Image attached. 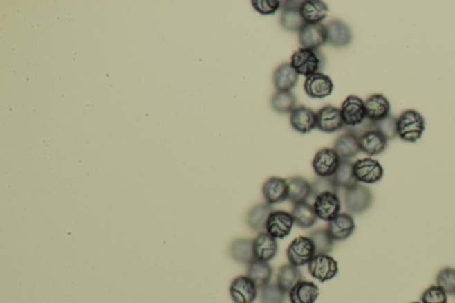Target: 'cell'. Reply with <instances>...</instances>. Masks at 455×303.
Returning <instances> with one entry per match:
<instances>
[{
	"label": "cell",
	"instance_id": "6da1fadb",
	"mask_svg": "<svg viewBox=\"0 0 455 303\" xmlns=\"http://www.w3.org/2000/svg\"><path fill=\"white\" fill-rule=\"evenodd\" d=\"M398 136L407 143H416L425 130V120L418 111L407 109L398 118Z\"/></svg>",
	"mask_w": 455,
	"mask_h": 303
},
{
	"label": "cell",
	"instance_id": "7a4b0ae2",
	"mask_svg": "<svg viewBox=\"0 0 455 303\" xmlns=\"http://www.w3.org/2000/svg\"><path fill=\"white\" fill-rule=\"evenodd\" d=\"M373 196L369 187L357 183L345 190V208L352 214H361L372 205Z\"/></svg>",
	"mask_w": 455,
	"mask_h": 303
},
{
	"label": "cell",
	"instance_id": "3957f363",
	"mask_svg": "<svg viewBox=\"0 0 455 303\" xmlns=\"http://www.w3.org/2000/svg\"><path fill=\"white\" fill-rule=\"evenodd\" d=\"M291 65L296 73L308 77L319 73V71L323 67V59L317 51L300 48L292 55Z\"/></svg>",
	"mask_w": 455,
	"mask_h": 303
},
{
	"label": "cell",
	"instance_id": "277c9868",
	"mask_svg": "<svg viewBox=\"0 0 455 303\" xmlns=\"http://www.w3.org/2000/svg\"><path fill=\"white\" fill-rule=\"evenodd\" d=\"M286 255L290 264L296 267L308 264L315 255V246L308 237L299 236L290 244Z\"/></svg>",
	"mask_w": 455,
	"mask_h": 303
},
{
	"label": "cell",
	"instance_id": "5b68a950",
	"mask_svg": "<svg viewBox=\"0 0 455 303\" xmlns=\"http://www.w3.org/2000/svg\"><path fill=\"white\" fill-rule=\"evenodd\" d=\"M308 273L324 283L335 279L339 273L338 262L329 255H316L308 264Z\"/></svg>",
	"mask_w": 455,
	"mask_h": 303
},
{
	"label": "cell",
	"instance_id": "8992f818",
	"mask_svg": "<svg viewBox=\"0 0 455 303\" xmlns=\"http://www.w3.org/2000/svg\"><path fill=\"white\" fill-rule=\"evenodd\" d=\"M341 111L345 126L351 129L361 126L367 118L364 102L358 96H348L342 102Z\"/></svg>",
	"mask_w": 455,
	"mask_h": 303
},
{
	"label": "cell",
	"instance_id": "52a82bcc",
	"mask_svg": "<svg viewBox=\"0 0 455 303\" xmlns=\"http://www.w3.org/2000/svg\"><path fill=\"white\" fill-rule=\"evenodd\" d=\"M341 158L333 149L324 148L315 155L313 167L319 177H332L337 171Z\"/></svg>",
	"mask_w": 455,
	"mask_h": 303
},
{
	"label": "cell",
	"instance_id": "ba28073f",
	"mask_svg": "<svg viewBox=\"0 0 455 303\" xmlns=\"http://www.w3.org/2000/svg\"><path fill=\"white\" fill-rule=\"evenodd\" d=\"M354 174L358 183L373 184L382 179L384 170L378 161L367 158L355 162Z\"/></svg>",
	"mask_w": 455,
	"mask_h": 303
},
{
	"label": "cell",
	"instance_id": "9c48e42d",
	"mask_svg": "<svg viewBox=\"0 0 455 303\" xmlns=\"http://www.w3.org/2000/svg\"><path fill=\"white\" fill-rule=\"evenodd\" d=\"M230 295L235 303H254L258 288L248 276H239L230 284Z\"/></svg>",
	"mask_w": 455,
	"mask_h": 303
},
{
	"label": "cell",
	"instance_id": "30bf717a",
	"mask_svg": "<svg viewBox=\"0 0 455 303\" xmlns=\"http://www.w3.org/2000/svg\"><path fill=\"white\" fill-rule=\"evenodd\" d=\"M295 221L288 212L277 210L271 212L267 221L266 232L275 239H285L294 227Z\"/></svg>",
	"mask_w": 455,
	"mask_h": 303
},
{
	"label": "cell",
	"instance_id": "8fae6325",
	"mask_svg": "<svg viewBox=\"0 0 455 303\" xmlns=\"http://www.w3.org/2000/svg\"><path fill=\"white\" fill-rule=\"evenodd\" d=\"M299 42L302 48L317 51L327 43L325 25L321 24H306L299 31Z\"/></svg>",
	"mask_w": 455,
	"mask_h": 303
},
{
	"label": "cell",
	"instance_id": "7c38bea8",
	"mask_svg": "<svg viewBox=\"0 0 455 303\" xmlns=\"http://www.w3.org/2000/svg\"><path fill=\"white\" fill-rule=\"evenodd\" d=\"M313 208L317 218L328 223L340 214L341 201L338 194L332 192L323 193L315 198Z\"/></svg>",
	"mask_w": 455,
	"mask_h": 303
},
{
	"label": "cell",
	"instance_id": "4fadbf2b",
	"mask_svg": "<svg viewBox=\"0 0 455 303\" xmlns=\"http://www.w3.org/2000/svg\"><path fill=\"white\" fill-rule=\"evenodd\" d=\"M317 128L321 132L331 134L337 132L345 126L342 118L341 109L331 105L320 109L317 113Z\"/></svg>",
	"mask_w": 455,
	"mask_h": 303
},
{
	"label": "cell",
	"instance_id": "5bb4252c",
	"mask_svg": "<svg viewBox=\"0 0 455 303\" xmlns=\"http://www.w3.org/2000/svg\"><path fill=\"white\" fill-rule=\"evenodd\" d=\"M301 1H285L281 5L283 12L280 17V24L284 30L291 33H299L304 27V19L302 18L300 8Z\"/></svg>",
	"mask_w": 455,
	"mask_h": 303
},
{
	"label": "cell",
	"instance_id": "9a60e30c",
	"mask_svg": "<svg viewBox=\"0 0 455 303\" xmlns=\"http://www.w3.org/2000/svg\"><path fill=\"white\" fill-rule=\"evenodd\" d=\"M326 230L333 241H344L354 233L356 224L352 215L342 212L328 221Z\"/></svg>",
	"mask_w": 455,
	"mask_h": 303
},
{
	"label": "cell",
	"instance_id": "2e32d148",
	"mask_svg": "<svg viewBox=\"0 0 455 303\" xmlns=\"http://www.w3.org/2000/svg\"><path fill=\"white\" fill-rule=\"evenodd\" d=\"M304 90L311 98L323 99L332 95L333 83L330 77L317 73L307 77L304 82Z\"/></svg>",
	"mask_w": 455,
	"mask_h": 303
},
{
	"label": "cell",
	"instance_id": "e0dca14e",
	"mask_svg": "<svg viewBox=\"0 0 455 303\" xmlns=\"http://www.w3.org/2000/svg\"><path fill=\"white\" fill-rule=\"evenodd\" d=\"M326 30V40L330 45L335 48H345L352 42V33L347 24L344 21L332 20L325 25Z\"/></svg>",
	"mask_w": 455,
	"mask_h": 303
},
{
	"label": "cell",
	"instance_id": "ac0fdd59",
	"mask_svg": "<svg viewBox=\"0 0 455 303\" xmlns=\"http://www.w3.org/2000/svg\"><path fill=\"white\" fill-rule=\"evenodd\" d=\"M290 124L299 133H310L317 127V113L313 109L305 106H299L290 115Z\"/></svg>",
	"mask_w": 455,
	"mask_h": 303
},
{
	"label": "cell",
	"instance_id": "d6986e66",
	"mask_svg": "<svg viewBox=\"0 0 455 303\" xmlns=\"http://www.w3.org/2000/svg\"><path fill=\"white\" fill-rule=\"evenodd\" d=\"M263 195L270 205L288 201V181L279 177H271L264 183Z\"/></svg>",
	"mask_w": 455,
	"mask_h": 303
},
{
	"label": "cell",
	"instance_id": "ffe728a7",
	"mask_svg": "<svg viewBox=\"0 0 455 303\" xmlns=\"http://www.w3.org/2000/svg\"><path fill=\"white\" fill-rule=\"evenodd\" d=\"M254 251L257 260L269 262L279 251L277 239L266 231L259 233L254 239Z\"/></svg>",
	"mask_w": 455,
	"mask_h": 303
},
{
	"label": "cell",
	"instance_id": "44dd1931",
	"mask_svg": "<svg viewBox=\"0 0 455 303\" xmlns=\"http://www.w3.org/2000/svg\"><path fill=\"white\" fill-rule=\"evenodd\" d=\"M358 138H360L361 152L366 153L370 157L381 154L387 147V139L375 129L366 131Z\"/></svg>",
	"mask_w": 455,
	"mask_h": 303
},
{
	"label": "cell",
	"instance_id": "7402d4cb",
	"mask_svg": "<svg viewBox=\"0 0 455 303\" xmlns=\"http://www.w3.org/2000/svg\"><path fill=\"white\" fill-rule=\"evenodd\" d=\"M333 149L337 153L341 160H349V159L356 157L361 152L360 138L356 134L348 131L335 140Z\"/></svg>",
	"mask_w": 455,
	"mask_h": 303
},
{
	"label": "cell",
	"instance_id": "603a6c76",
	"mask_svg": "<svg viewBox=\"0 0 455 303\" xmlns=\"http://www.w3.org/2000/svg\"><path fill=\"white\" fill-rule=\"evenodd\" d=\"M298 80L299 74L292 68L291 62H284L274 71L273 82L277 91H291Z\"/></svg>",
	"mask_w": 455,
	"mask_h": 303
},
{
	"label": "cell",
	"instance_id": "cb8c5ba5",
	"mask_svg": "<svg viewBox=\"0 0 455 303\" xmlns=\"http://www.w3.org/2000/svg\"><path fill=\"white\" fill-rule=\"evenodd\" d=\"M288 293L291 303H315L320 290L313 281L301 280Z\"/></svg>",
	"mask_w": 455,
	"mask_h": 303
},
{
	"label": "cell",
	"instance_id": "d4e9b609",
	"mask_svg": "<svg viewBox=\"0 0 455 303\" xmlns=\"http://www.w3.org/2000/svg\"><path fill=\"white\" fill-rule=\"evenodd\" d=\"M273 211L272 206L267 203L255 205L246 215V224L254 232H265L267 221Z\"/></svg>",
	"mask_w": 455,
	"mask_h": 303
},
{
	"label": "cell",
	"instance_id": "484cf974",
	"mask_svg": "<svg viewBox=\"0 0 455 303\" xmlns=\"http://www.w3.org/2000/svg\"><path fill=\"white\" fill-rule=\"evenodd\" d=\"M300 11L305 23L315 24L325 20L328 15L329 8L326 3L320 0H307L302 1Z\"/></svg>",
	"mask_w": 455,
	"mask_h": 303
},
{
	"label": "cell",
	"instance_id": "4316f807",
	"mask_svg": "<svg viewBox=\"0 0 455 303\" xmlns=\"http://www.w3.org/2000/svg\"><path fill=\"white\" fill-rule=\"evenodd\" d=\"M230 255L234 261L241 264L249 265L255 259L254 251V239H238L234 240L230 246Z\"/></svg>",
	"mask_w": 455,
	"mask_h": 303
},
{
	"label": "cell",
	"instance_id": "83f0119b",
	"mask_svg": "<svg viewBox=\"0 0 455 303\" xmlns=\"http://www.w3.org/2000/svg\"><path fill=\"white\" fill-rule=\"evenodd\" d=\"M366 118L373 122L379 121L388 117L391 112V104L388 99L382 95H373L364 102Z\"/></svg>",
	"mask_w": 455,
	"mask_h": 303
},
{
	"label": "cell",
	"instance_id": "f1b7e54d",
	"mask_svg": "<svg viewBox=\"0 0 455 303\" xmlns=\"http://www.w3.org/2000/svg\"><path fill=\"white\" fill-rule=\"evenodd\" d=\"M273 270L266 261L255 260L248 265L246 276L255 284L258 289L269 285Z\"/></svg>",
	"mask_w": 455,
	"mask_h": 303
},
{
	"label": "cell",
	"instance_id": "f546056e",
	"mask_svg": "<svg viewBox=\"0 0 455 303\" xmlns=\"http://www.w3.org/2000/svg\"><path fill=\"white\" fill-rule=\"evenodd\" d=\"M295 224L301 229L306 230L313 227L317 221L316 212L313 205L307 201L295 204L291 212Z\"/></svg>",
	"mask_w": 455,
	"mask_h": 303
},
{
	"label": "cell",
	"instance_id": "4dcf8cb0",
	"mask_svg": "<svg viewBox=\"0 0 455 303\" xmlns=\"http://www.w3.org/2000/svg\"><path fill=\"white\" fill-rule=\"evenodd\" d=\"M288 181V201L292 204L307 201L311 196V183L301 176L289 178Z\"/></svg>",
	"mask_w": 455,
	"mask_h": 303
},
{
	"label": "cell",
	"instance_id": "1f68e13d",
	"mask_svg": "<svg viewBox=\"0 0 455 303\" xmlns=\"http://www.w3.org/2000/svg\"><path fill=\"white\" fill-rule=\"evenodd\" d=\"M302 274L299 267L288 264L279 268L277 273V284L286 293L291 291L294 287L301 282Z\"/></svg>",
	"mask_w": 455,
	"mask_h": 303
},
{
	"label": "cell",
	"instance_id": "d6a6232c",
	"mask_svg": "<svg viewBox=\"0 0 455 303\" xmlns=\"http://www.w3.org/2000/svg\"><path fill=\"white\" fill-rule=\"evenodd\" d=\"M339 188L347 190L358 183L354 174V163L350 160H341L336 173L332 176Z\"/></svg>",
	"mask_w": 455,
	"mask_h": 303
},
{
	"label": "cell",
	"instance_id": "836d02e7",
	"mask_svg": "<svg viewBox=\"0 0 455 303\" xmlns=\"http://www.w3.org/2000/svg\"><path fill=\"white\" fill-rule=\"evenodd\" d=\"M296 102L295 96L291 91H277L270 100L271 108L280 114H291Z\"/></svg>",
	"mask_w": 455,
	"mask_h": 303
},
{
	"label": "cell",
	"instance_id": "e575fe53",
	"mask_svg": "<svg viewBox=\"0 0 455 303\" xmlns=\"http://www.w3.org/2000/svg\"><path fill=\"white\" fill-rule=\"evenodd\" d=\"M308 237L313 243L316 255H329L333 251L335 241L326 229L313 230Z\"/></svg>",
	"mask_w": 455,
	"mask_h": 303
},
{
	"label": "cell",
	"instance_id": "d590c367",
	"mask_svg": "<svg viewBox=\"0 0 455 303\" xmlns=\"http://www.w3.org/2000/svg\"><path fill=\"white\" fill-rule=\"evenodd\" d=\"M373 129L378 131L387 140H393L398 136V118L389 115L379 121L373 122Z\"/></svg>",
	"mask_w": 455,
	"mask_h": 303
},
{
	"label": "cell",
	"instance_id": "8d00e7d4",
	"mask_svg": "<svg viewBox=\"0 0 455 303\" xmlns=\"http://www.w3.org/2000/svg\"><path fill=\"white\" fill-rule=\"evenodd\" d=\"M286 292L277 283L261 289V303H285Z\"/></svg>",
	"mask_w": 455,
	"mask_h": 303
},
{
	"label": "cell",
	"instance_id": "74e56055",
	"mask_svg": "<svg viewBox=\"0 0 455 303\" xmlns=\"http://www.w3.org/2000/svg\"><path fill=\"white\" fill-rule=\"evenodd\" d=\"M436 282L447 295H455V268H445L439 271Z\"/></svg>",
	"mask_w": 455,
	"mask_h": 303
},
{
	"label": "cell",
	"instance_id": "f35d334b",
	"mask_svg": "<svg viewBox=\"0 0 455 303\" xmlns=\"http://www.w3.org/2000/svg\"><path fill=\"white\" fill-rule=\"evenodd\" d=\"M338 190L332 177H319L311 183V196L313 198L326 192L338 194Z\"/></svg>",
	"mask_w": 455,
	"mask_h": 303
},
{
	"label": "cell",
	"instance_id": "ab89813d",
	"mask_svg": "<svg viewBox=\"0 0 455 303\" xmlns=\"http://www.w3.org/2000/svg\"><path fill=\"white\" fill-rule=\"evenodd\" d=\"M422 303H447V293L438 286H431L423 292Z\"/></svg>",
	"mask_w": 455,
	"mask_h": 303
},
{
	"label": "cell",
	"instance_id": "60d3db41",
	"mask_svg": "<svg viewBox=\"0 0 455 303\" xmlns=\"http://www.w3.org/2000/svg\"><path fill=\"white\" fill-rule=\"evenodd\" d=\"M252 5L259 14L270 15L276 14L281 6L279 0H252Z\"/></svg>",
	"mask_w": 455,
	"mask_h": 303
},
{
	"label": "cell",
	"instance_id": "b9f144b4",
	"mask_svg": "<svg viewBox=\"0 0 455 303\" xmlns=\"http://www.w3.org/2000/svg\"><path fill=\"white\" fill-rule=\"evenodd\" d=\"M410 303H422L420 302H410Z\"/></svg>",
	"mask_w": 455,
	"mask_h": 303
}]
</instances>
